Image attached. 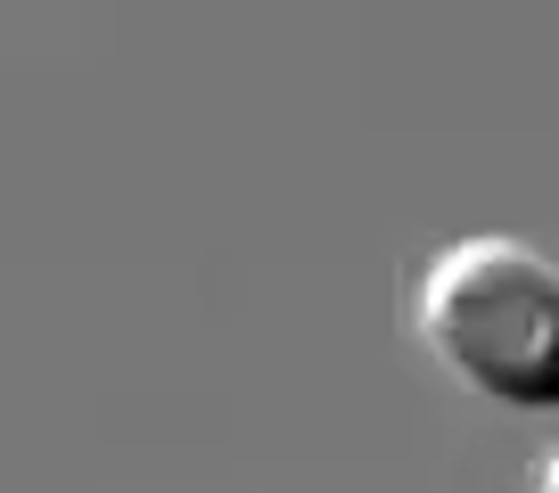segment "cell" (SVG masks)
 Masks as SVG:
<instances>
[{
    "label": "cell",
    "mask_w": 559,
    "mask_h": 493,
    "mask_svg": "<svg viewBox=\"0 0 559 493\" xmlns=\"http://www.w3.org/2000/svg\"><path fill=\"white\" fill-rule=\"evenodd\" d=\"M412 329L469 395L502 411H559V264L535 239L477 230L428 255Z\"/></svg>",
    "instance_id": "cell-1"
},
{
    "label": "cell",
    "mask_w": 559,
    "mask_h": 493,
    "mask_svg": "<svg viewBox=\"0 0 559 493\" xmlns=\"http://www.w3.org/2000/svg\"><path fill=\"white\" fill-rule=\"evenodd\" d=\"M535 493H559V444H551V460L535 469Z\"/></svg>",
    "instance_id": "cell-2"
}]
</instances>
